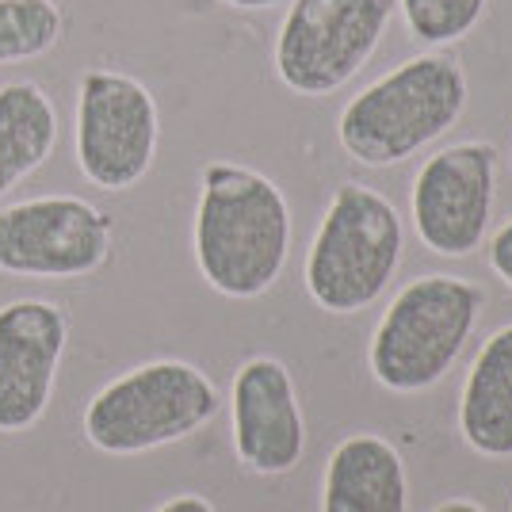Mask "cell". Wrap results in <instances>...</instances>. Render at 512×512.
I'll return each mask as SVG.
<instances>
[{
    "instance_id": "cell-1",
    "label": "cell",
    "mask_w": 512,
    "mask_h": 512,
    "mask_svg": "<svg viewBox=\"0 0 512 512\" xmlns=\"http://www.w3.org/2000/svg\"><path fill=\"white\" fill-rule=\"evenodd\" d=\"M195 264L226 299H256L291 253V211L276 184L234 161H211L195 207Z\"/></svg>"
},
{
    "instance_id": "cell-2",
    "label": "cell",
    "mask_w": 512,
    "mask_h": 512,
    "mask_svg": "<svg viewBox=\"0 0 512 512\" xmlns=\"http://www.w3.org/2000/svg\"><path fill=\"white\" fill-rule=\"evenodd\" d=\"M463 107V69L444 54H421L352 96L341 111L337 138L360 165L390 169L448 134Z\"/></svg>"
},
{
    "instance_id": "cell-3",
    "label": "cell",
    "mask_w": 512,
    "mask_h": 512,
    "mask_svg": "<svg viewBox=\"0 0 512 512\" xmlns=\"http://www.w3.org/2000/svg\"><path fill=\"white\" fill-rule=\"evenodd\" d=\"M482 287L455 276L413 279L386 306L371 341V375L394 394L436 386L459 360L482 314Z\"/></svg>"
},
{
    "instance_id": "cell-4",
    "label": "cell",
    "mask_w": 512,
    "mask_h": 512,
    "mask_svg": "<svg viewBox=\"0 0 512 512\" xmlns=\"http://www.w3.org/2000/svg\"><path fill=\"white\" fill-rule=\"evenodd\" d=\"M218 386L184 360L134 367L88 402L85 440L104 455H142L192 436L218 413Z\"/></svg>"
},
{
    "instance_id": "cell-5",
    "label": "cell",
    "mask_w": 512,
    "mask_h": 512,
    "mask_svg": "<svg viewBox=\"0 0 512 512\" xmlns=\"http://www.w3.org/2000/svg\"><path fill=\"white\" fill-rule=\"evenodd\" d=\"M402 260V218L390 199L344 184L329 199L306 256V291L329 314H356L379 299Z\"/></svg>"
},
{
    "instance_id": "cell-6",
    "label": "cell",
    "mask_w": 512,
    "mask_h": 512,
    "mask_svg": "<svg viewBox=\"0 0 512 512\" xmlns=\"http://www.w3.org/2000/svg\"><path fill=\"white\" fill-rule=\"evenodd\" d=\"M398 0H291L276 39L279 81L299 96H329L379 50Z\"/></svg>"
},
{
    "instance_id": "cell-7",
    "label": "cell",
    "mask_w": 512,
    "mask_h": 512,
    "mask_svg": "<svg viewBox=\"0 0 512 512\" xmlns=\"http://www.w3.org/2000/svg\"><path fill=\"white\" fill-rule=\"evenodd\" d=\"M157 100L142 81L88 69L77 88V165L104 192L134 188L157 157Z\"/></svg>"
},
{
    "instance_id": "cell-8",
    "label": "cell",
    "mask_w": 512,
    "mask_h": 512,
    "mask_svg": "<svg viewBox=\"0 0 512 512\" xmlns=\"http://www.w3.org/2000/svg\"><path fill=\"white\" fill-rule=\"evenodd\" d=\"M111 218L81 195H39L0 207V272L23 279H81L104 268Z\"/></svg>"
},
{
    "instance_id": "cell-9",
    "label": "cell",
    "mask_w": 512,
    "mask_h": 512,
    "mask_svg": "<svg viewBox=\"0 0 512 512\" xmlns=\"http://www.w3.org/2000/svg\"><path fill=\"white\" fill-rule=\"evenodd\" d=\"M497 150L490 142H459L432 153L413 180V226L425 249L467 256L482 245L493 207Z\"/></svg>"
},
{
    "instance_id": "cell-10",
    "label": "cell",
    "mask_w": 512,
    "mask_h": 512,
    "mask_svg": "<svg viewBox=\"0 0 512 512\" xmlns=\"http://www.w3.org/2000/svg\"><path fill=\"white\" fill-rule=\"evenodd\" d=\"M69 341L65 310L46 299L0 306V432L16 436L43 421Z\"/></svg>"
},
{
    "instance_id": "cell-11",
    "label": "cell",
    "mask_w": 512,
    "mask_h": 512,
    "mask_svg": "<svg viewBox=\"0 0 512 512\" xmlns=\"http://www.w3.org/2000/svg\"><path fill=\"white\" fill-rule=\"evenodd\" d=\"M234 451L253 474H287L302 459L306 428L291 371L272 356L241 363L234 375Z\"/></svg>"
},
{
    "instance_id": "cell-12",
    "label": "cell",
    "mask_w": 512,
    "mask_h": 512,
    "mask_svg": "<svg viewBox=\"0 0 512 512\" xmlns=\"http://www.w3.org/2000/svg\"><path fill=\"white\" fill-rule=\"evenodd\" d=\"M321 493V512H406L402 455L383 436H352L333 451Z\"/></svg>"
},
{
    "instance_id": "cell-13",
    "label": "cell",
    "mask_w": 512,
    "mask_h": 512,
    "mask_svg": "<svg viewBox=\"0 0 512 512\" xmlns=\"http://www.w3.org/2000/svg\"><path fill=\"white\" fill-rule=\"evenodd\" d=\"M459 425L478 455H512V325L482 344L463 386Z\"/></svg>"
},
{
    "instance_id": "cell-14",
    "label": "cell",
    "mask_w": 512,
    "mask_h": 512,
    "mask_svg": "<svg viewBox=\"0 0 512 512\" xmlns=\"http://www.w3.org/2000/svg\"><path fill=\"white\" fill-rule=\"evenodd\" d=\"M58 142V111L35 81L0 85V195L46 165Z\"/></svg>"
},
{
    "instance_id": "cell-15",
    "label": "cell",
    "mask_w": 512,
    "mask_h": 512,
    "mask_svg": "<svg viewBox=\"0 0 512 512\" xmlns=\"http://www.w3.org/2000/svg\"><path fill=\"white\" fill-rule=\"evenodd\" d=\"M65 16L54 0H0V65L43 58L62 43Z\"/></svg>"
},
{
    "instance_id": "cell-16",
    "label": "cell",
    "mask_w": 512,
    "mask_h": 512,
    "mask_svg": "<svg viewBox=\"0 0 512 512\" xmlns=\"http://www.w3.org/2000/svg\"><path fill=\"white\" fill-rule=\"evenodd\" d=\"M406 27L428 46L459 43L482 20L486 0H402Z\"/></svg>"
},
{
    "instance_id": "cell-17",
    "label": "cell",
    "mask_w": 512,
    "mask_h": 512,
    "mask_svg": "<svg viewBox=\"0 0 512 512\" xmlns=\"http://www.w3.org/2000/svg\"><path fill=\"white\" fill-rule=\"evenodd\" d=\"M490 264L497 268V276L505 279L512 287V218L497 230V237H493L490 245Z\"/></svg>"
},
{
    "instance_id": "cell-18",
    "label": "cell",
    "mask_w": 512,
    "mask_h": 512,
    "mask_svg": "<svg viewBox=\"0 0 512 512\" xmlns=\"http://www.w3.org/2000/svg\"><path fill=\"white\" fill-rule=\"evenodd\" d=\"M153 512H214V505L199 493H180V497H172V501H165L161 509Z\"/></svg>"
},
{
    "instance_id": "cell-19",
    "label": "cell",
    "mask_w": 512,
    "mask_h": 512,
    "mask_svg": "<svg viewBox=\"0 0 512 512\" xmlns=\"http://www.w3.org/2000/svg\"><path fill=\"white\" fill-rule=\"evenodd\" d=\"M222 4H230V8H245V12H256V8H276L283 0H222Z\"/></svg>"
},
{
    "instance_id": "cell-20",
    "label": "cell",
    "mask_w": 512,
    "mask_h": 512,
    "mask_svg": "<svg viewBox=\"0 0 512 512\" xmlns=\"http://www.w3.org/2000/svg\"><path fill=\"white\" fill-rule=\"evenodd\" d=\"M436 512H486V509L474 505V501H448V505H440Z\"/></svg>"
}]
</instances>
